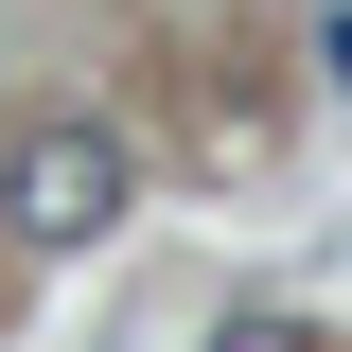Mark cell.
Segmentation results:
<instances>
[{"label":"cell","instance_id":"cell-1","mask_svg":"<svg viewBox=\"0 0 352 352\" xmlns=\"http://www.w3.org/2000/svg\"><path fill=\"white\" fill-rule=\"evenodd\" d=\"M124 212H141V159L106 124H18V159H0V229L18 247H106Z\"/></svg>","mask_w":352,"mask_h":352},{"label":"cell","instance_id":"cell-2","mask_svg":"<svg viewBox=\"0 0 352 352\" xmlns=\"http://www.w3.org/2000/svg\"><path fill=\"white\" fill-rule=\"evenodd\" d=\"M212 352H317V335H300V317H229Z\"/></svg>","mask_w":352,"mask_h":352}]
</instances>
